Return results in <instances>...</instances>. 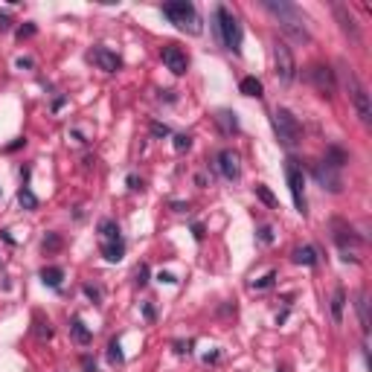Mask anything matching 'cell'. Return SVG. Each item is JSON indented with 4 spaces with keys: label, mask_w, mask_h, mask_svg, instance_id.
<instances>
[{
    "label": "cell",
    "mask_w": 372,
    "mask_h": 372,
    "mask_svg": "<svg viewBox=\"0 0 372 372\" xmlns=\"http://www.w3.org/2000/svg\"><path fill=\"white\" fill-rule=\"evenodd\" d=\"M273 18L279 21V26H282V32H288L294 41H308L311 35H308V26H305V15H302L294 3H282V0H265L262 3Z\"/></svg>",
    "instance_id": "6da1fadb"
},
{
    "label": "cell",
    "mask_w": 372,
    "mask_h": 372,
    "mask_svg": "<svg viewBox=\"0 0 372 372\" xmlns=\"http://www.w3.org/2000/svg\"><path fill=\"white\" fill-rule=\"evenodd\" d=\"M163 18H169V23H174L180 32H189V35H201V15L198 9L189 3V0H174V3H163L160 6Z\"/></svg>",
    "instance_id": "7a4b0ae2"
},
{
    "label": "cell",
    "mask_w": 372,
    "mask_h": 372,
    "mask_svg": "<svg viewBox=\"0 0 372 372\" xmlns=\"http://www.w3.org/2000/svg\"><path fill=\"white\" fill-rule=\"evenodd\" d=\"M212 21H215V35L221 38V44L227 46L230 53L242 56V23L236 21V15L227 6H215Z\"/></svg>",
    "instance_id": "3957f363"
},
{
    "label": "cell",
    "mask_w": 372,
    "mask_h": 372,
    "mask_svg": "<svg viewBox=\"0 0 372 372\" xmlns=\"http://www.w3.org/2000/svg\"><path fill=\"white\" fill-rule=\"evenodd\" d=\"M270 125H273L276 140L285 146V149H297V146L302 143V125L288 108H276L273 116H270Z\"/></svg>",
    "instance_id": "277c9868"
},
{
    "label": "cell",
    "mask_w": 372,
    "mask_h": 372,
    "mask_svg": "<svg viewBox=\"0 0 372 372\" xmlns=\"http://www.w3.org/2000/svg\"><path fill=\"white\" fill-rule=\"evenodd\" d=\"M343 84H346L349 99H352L355 111H358V119L363 122V125H369L372 122V96H369V90L363 87V81L355 76V70L352 67H343Z\"/></svg>",
    "instance_id": "5b68a950"
},
{
    "label": "cell",
    "mask_w": 372,
    "mask_h": 372,
    "mask_svg": "<svg viewBox=\"0 0 372 372\" xmlns=\"http://www.w3.org/2000/svg\"><path fill=\"white\" fill-rule=\"evenodd\" d=\"M270 53H273V73L282 84H291L297 79V58H294V50H291L282 38H273L270 44Z\"/></svg>",
    "instance_id": "8992f818"
},
{
    "label": "cell",
    "mask_w": 372,
    "mask_h": 372,
    "mask_svg": "<svg viewBox=\"0 0 372 372\" xmlns=\"http://www.w3.org/2000/svg\"><path fill=\"white\" fill-rule=\"evenodd\" d=\"M285 180H288V189H291V198H294V207L300 215H305V174H302V166L300 160L288 157L285 160Z\"/></svg>",
    "instance_id": "52a82bcc"
},
{
    "label": "cell",
    "mask_w": 372,
    "mask_h": 372,
    "mask_svg": "<svg viewBox=\"0 0 372 372\" xmlns=\"http://www.w3.org/2000/svg\"><path fill=\"white\" fill-rule=\"evenodd\" d=\"M308 81H311L317 93L326 96V99H332L337 93V79H335V70L329 67V64H311L308 67Z\"/></svg>",
    "instance_id": "ba28073f"
},
{
    "label": "cell",
    "mask_w": 372,
    "mask_h": 372,
    "mask_svg": "<svg viewBox=\"0 0 372 372\" xmlns=\"http://www.w3.org/2000/svg\"><path fill=\"white\" fill-rule=\"evenodd\" d=\"M314 180L323 186V189H329V192H335V195H340L343 192V177H340V172L337 169H332L329 163H314Z\"/></svg>",
    "instance_id": "9c48e42d"
},
{
    "label": "cell",
    "mask_w": 372,
    "mask_h": 372,
    "mask_svg": "<svg viewBox=\"0 0 372 372\" xmlns=\"http://www.w3.org/2000/svg\"><path fill=\"white\" fill-rule=\"evenodd\" d=\"M215 163H218L221 177H227V180H239V177H242V157H239V151L221 149Z\"/></svg>",
    "instance_id": "30bf717a"
},
{
    "label": "cell",
    "mask_w": 372,
    "mask_h": 372,
    "mask_svg": "<svg viewBox=\"0 0 372 372\" xmlns=\"http://www.w3.org/2000/svg\"><path fill=\"white\" fill-rule=\"evenodd\" d=\"M160 58H163V64L172 70L174 76H183L186 70H189V58H186V53L177 44H166L160 50Z\"/></svg>",
    "instance_id": "8fae6325"
},
{
    "label": "cell",
    "mask_w": 372,
    "mask_h": 372,
    "mask_svg": "<svg viewBox=\"0 0 372 372\" xmlns=\"http://www.w3.org/2000/svg\"><path fill=\"white\" fill-rule=\"evenodd\" d=\"M87 58L99 70H105V73H116V70L122 67V58L116 56L114 50H108V46H93L90 53H87Z\"/></svg>",
    "instance_id": "7c38bea8"
},
{
    "label": "cell",
    "mask_w": 372,
    "mask_h": 372,
    "mask_svg": "<svg viewBox=\"0 0 372 372\" xmlns=\"http://www.w3.org/2000/svg\"><path fill=\"white\" fill-rule=\"evenodd\" d=\"M332 239H335V242L340 244L343 250H346L349 244H352V247H358V244L363 242V236H358V232L352 230V227H349L346 221H340V218H335V221H332Z\"/></svg>",
    "instance_id": "4fadbf2b"
},
{
    "label": "cell",
    "mask_w": 372,
    "mask_h": 372,
    "mask_svg": "<svg viewBox=\"0 0 372 372\" xmlns=\"http://www.w3.org/2000/svg\"><path fill=\"white\" fill-rule=\"evenodd\" d=\"M335 15H337V21H340V29H343L355 44H360L363 38H360V26H358V21H355V15H352L343 3H335Z\"/></svg>",
    "instance_id": "5bb4252c"
},
{
    "label": "cell",
    "mask_w": 372,
    "mask_h": 372,
    "mask_svg": "<svg viewBox=\"0 0 372 372\" xmlns=\"http://www.w3.org/2000/svg\"><path fill=\"white\" fill-rule=\"evenodd\" d=\"M70 335H73V340H76L79 346H87V343L93 340V332L87 329V326H84V320H81L79 314L70 320Z\"/></svg>",
    "instance_id": "9a60e30c"
},
{
    "label": "cell",
    "mask_w": 372,
    "mask_h": 372,
    "mask_svg": "<svg viewBox=\"0 0 372 372\" xmlns=\"http://www.w3.org/2000/svg\"><path fill=\"white\" fill-rule=\"evenodd\" d=\"M291 259H294L297 265H305V267H314L317 262H320V256H317V250H314L311 244H302V247H294V253H291Z\"/></svg>",
    "instance_id": "2e32d148"
},
{
    "label": "cell",
    "mask_w": 372,
    "mask_h": 372,
    "mask_svg": "<svg viewBox=\"0 0 372 372\" xmlns=\"http://www.w3.org/2000/svg\"><path fill=\"white\" fill-rule=\"evenodd\" d=\"M215 122H218V128L227 137L239 134V116H236V111H218V114H215Z\"/></svg>",
    "instance_id": "e0dca14e"
},
{
    "label": "cell",
    "mask_w": 372,
    "mask_h": 372,
    "mask_svg": "<svg viewBox=\"0 0 372 372\" xmlns=\"http://www.w3.org/2000/svg\"><path fill=\"white\" fill-rule=\"evenodd\" d=\"M355 308H358V320H360L363 335H369V297H366V291H360V294H358Z\"/></svg>",
    "instance_id": "ac0fdd59"
},
{
    "label": "cell",
    "mask_w": 372,
    "mask_h": 372,
    "mask_svg": "<svg viewBox=\"0 0 372 372\" xmlns=\"http://www.w3.org/2000/svg\"><path fill=\"white\" fill-rule=\"evenodd\" d=\"M323 163H329L332 169H337V172H340V169L349 163V154L340 149V146H329V149H326V160Z\"/></svg>",
    "instance_id": "d6986e66"
},
{
    "label": "cell",
    "mask_w": 372,
    "mask_h": 372,
    "mask_svg": "<svg viewBox=\"0 0 372 372\" xmlns=\"http://www.w3.org/2000/svg\"><path fill=\"white\" fill-rule=\"evenodd\" d=\"M102 256L108 262H122V256H125V242L119 239V242H102Z\"/></svg>",
    "instance_id": "ffe728a7"
},
{
    "label": "cell",
    "mask_w": 372,
    "mask_h": 372,
    "mask_svg": "<svg viewBox=\"0 0 372 372\" xmlns=\"http://www.w3.org/2000/svg\"><path fill=\"white\" fill-rule=\"evenodd\" d=\"M239 90H242L244 96H253V99H262V96H265V87H262V81L256 79V76H244L242 84H239Z\"/></svg>",
    "instance_id": "44dd1931"
},
{
    "label": "cell",
    "mask_w": 372,
    "mask_h": 372,
    "mask_svg": "<svg viewBox=\"0 0 372 372\" xmlns=\"http://www.w3.org/2000/svg\"><path fill=\"white\" fill-rule=\"evenodd\" d=\"M329 308H332V317H335V323L343 320V308H346V291L343 288H335L332 294V302H329Z\"/></svg>",
    "instance_id": "7402d4cb"
},
{
    "label": "cell",
    "mask_w": 372,
    "mask_h": 372,
    "mask_svg": "<svg viewBox=\"0 0 372 372\" xmlns=\"http://www.w3.org/2000/svg\"><path fill=\"white\" fill-rule=\"evenodd\" d=\"M61 279H64V270L61 267H56V265H50V267H44L41 270V282H44L46 288H61Z\"/></svg>",
    "instance_id": "603a6c76"
},
{
    "label": "cell",
    "mask_w": 372,
    "mask_h": 372,
    "mask_svg": "<svg viewBox=\"0 0 372 372\" xmlns=\"http://www.w3.org/2000/svg\"><path fill=\"white\" fill-rule=\"evenodd\" d=\"M99 236H102V242H119L122 236H119V224L111 218H102L99 221Z\"/></svg>",
    "instance_id": "cb8c5ba5"
},
{
    "label": "cell",
    "mask_w": 372,
    "mask_h": 372,
    "mask_svg": "<svg viewBox=\"0 0 372 372\" xmlns=\"http://www.w3.org/2000/svg\"><path fill=\"white\" fill-rule=\"evenodd\" d=\"M61 247H64V239H61L58 232H46L44 239H41V250H44V253H58Z\"/></svg>",
    "instance_id": "d4e9b609"
},
{
    "label": "cell",
    "mask_w": 372,
    "mask_h": 372,
    "mask_svg": "<svg viewBox=\"0 0 372 372\" xmlns=\"http://www.w3.org/2000/svg\"><path fill=\"white\" fill-rule=\"evenodd\" d=\"M18 204H21L23 209H29V212L38 209V198H35V192L29 186H21V189H18Z\"/></svg>",
    "instance_id": "484cf974"
},
{
    "label": "cell",
    "mask_w": 372,
    "mask_h": 372,
    "mask_svg": "<svg viewBox=\"0 0 372 372\" xmlns=\"http://www.w3.org/2000/svg\"><path fill=\"white\" fill-rule=\"evenodd\" d=\"M108 360L119 366V363H125V355H122V343H119V337H114L111 343H108Z\"/></svg>",
    "instance_id": "4316f807"
},
{
    "label": "cell",
    "mask_w": 372,
    "mask_h": 372,
    "mask_svg": "<svg viewBox=\"0 0 372 372\" xmlns=\"http://www.w3.org/2000/svg\"><path fill=\"white\" fill-rule=\"evenodd\" d=\"M256 198H259L262 204H267V207H270V209H276V207H279L276 195H273V192H270V189H267L265 183H256Z\"/></svg>",
    "instance_id": "83f0119b"
},
{
    "label": "cell",
    "mask_w": 372,
    "mask_h": 372,
    "mask_svg": "<svg viewBox=\"0 0 372 372\" xmlns=\"http://www.w3.org/2000/svg\"><path fill=\"white\" fill-rule=\"evenodd\" d=\"M172 149L177 151V154L189 151V149H192V134H174V137H172Z\"/></svg>",
    "instance_id": "f1b7e54d"
},
{
    "label": "cell",
    "mask_w": 372,
    "mask_h": 372,
    "mask_svg": "<svg viewBox=\"0 0 372 372\" xmlns=\"http://www.w3.org/2000/svg\"><path fill=\"white\" fill-rule=\"evenodd\" d=\"M35 335L41 337V340H50V337H53V326H50V320L35 317Z\"/></svg>",
    "instance_id": "f546056e"
},
{
    "label": "cell",
    "mask_w": 372,
    "mask_h": 372,
    "mask_svg": "<svg viewBox=\"0 0 372 372\" xmlns=\"http://www.w3.org/2000/svg\"><path fill=\"white\" fill-rule=\"evenodd\" d=\"M273 285H276V270H267L262 279H256L253 282L256 291H267V288H273Z\"/></svg>",
    "instance_id": "4dcf8cb0"
},
{
    "label": "cell",
    "mask_w": 372,
    "mask_h": 372,
    "mask_svg": "<svg viewBox=\"0 0 372 372\" xmlns=\"http://www.w3.org/2000/svg\"><path fill=\"white\" fill-rule=\"evenodd\" d=\"M134 276H137V285L143 288V285H149V265L146 262H140L137 270H134Z\"/></svg>",
    "instance_id": "1f68e13d"
},
{
    "label": "cell",
    "mask_w": 372,
    "mask_h": 372,
    "mask_svg": "<svg viewBox=\"0 0 372 372\" xmlns=\"http://www.w3.org/2000/svg\"><path fill=\"white\" fill-rule=\"evenodd\" d=\"M256 239H259L262 244H273V227L262 224V227H259V232H256Z\"/></svg>",
    "instance_id": "d6a6232c"
},
{
    "label": "cell",
    "mask_w": 372,
    "mask_h": 372,
    "mask_svg": "<svg viewBox=\"0 0 372 372\" xmlns=\"http://www.w3.org/2000/svg\"><path fill=\"white\" fill-rule=\"evenodd\" d=\"M169 134H172V131H169V125H166V122H151V137H169Z\"/></svg>",
    "instance_id": "836d02e7"
},
{
    "label": "cell",
    "mask_w": 372,
    "mask_h": 372,
    "mask_svg": "<svg viewBox=\"0 0 372 372\" xmlns=\"http://www.w3.org/2000/svg\"><path fill=\"white\" fill-rule=\"evenodd\" d=\"M172 346H174V352H177V355H189L195 343H192V340H174Z\"/></svg>",
    "instance_id": "e575fe53"
},
{
    "label": "cell",
    "mask_w": 372,
    "mask_h": 372,
    "mask_svg": "<svg viewBox=\"0 0 372 372\" xmlns=\"http://www.w3.org/2000/svg\"><path fill=\"white\" fill-rule=\"evenodd\" d=\"M38 32V26H35V23H23V26H18V38H32V35Z\"/></svg>",
    "instance_id": "d590c367"
},
{
    "label": "cell",
    "mask_w": 372,
    "mask_h": 372,
    "mask_svg": "<svg viewBox=\"0 0 372 372\" xmlns=\"http://www.w3.org/2000/svg\"><path fill=\"white\" fill-rule=\"evenodd\" d=\"M125 183H128V189H131V192H143V180H140L137 174H128Z\"/></svg>",
    "instance_id": "8d00e7d4"
},
{
    "label": "cell",
    "mask_w": 372,
    "mask_h": 372,
    "mask_svg": "<svg viewBox=\"0 0 372 372\" xmlns=\"http://www.w3.org/2000/svg\"><path fill=\"white\" fill-rule=\"evenodd\" d=\"M157 282H163V285H177V276L169 273V270H160V273H157Z\"/></svg>",
    "instance_id": "74e56055"
},
{
    "label": "cell",
    "mask_w": 372,
    "mask_h": 372,
    "mask_svg": "<svg viewBox=\"0 0 372 372\" xmlns=\"http://www.w3.org/2000/svg\"><path fill=\"white\" fill-rule=\"evenodd\" d=\"M84 297H90L93 302H99L102 300V291L96 288V285H84Z\"/></svg>",
    "instance_id": "f35d334b"
},
{
    "label": "cell",
    "mask_w": 372,
    "mask_h": 372,
    "mask_svg": "<svg viewBox=\"0 0 372 372\" xmlns=\"http://www.w3.org/2000/svg\"><path fill=\"white\" fill-rule=\"evenodd\" d=\"M81 369H84V372H96V358H90V355H81Z\"/></svg>",
    "instance_id": "ab89813d"
},
{
    "label": "cell",
    "mask_w": 372,
    "mask_h": 372,
    "mask_svg": "<svg viewBox=\"0 0 372 372\" xmlns=\"http://www.w3.org/2000/svg\"><path fill=\"white\" fill-rule=\"evenodd\" d=\"M15 67H18V70H32L35 61H32V58H26V56H21L18 61H15Z\"/></svg>",
    "instance_id": "60d3db41"
},
{
    "label": "cell",
    "mask_w": 372,
    "mask_h": 372,
    "mask_svg": "<svg viewBox=\"0 0 372 372\" xmlns=\"http://www.w3.org/2000/svg\"><path fill=\"white\" fill-rule=\"evenodd\" d=\"M23 146H26V140H23V137H18V140H15V143H9V146H6V149H3V151H6V154H12V151L23 149Z\"/></svg>",
    "instance_id": "b9f144b4"
},
{
    "label": "cell",
    "mask_w": 372,
    "mask_h": 372,
    "mask_svg": "<svg viewBox=\"0 0 372 372\" xmlns=\"http://www.w3.org/2000/svg\"><path fill=\"white\" fill-rule=\"evenodd\" d=\"M12 26V18H9V12H0V32H6Z\"/></svg>",
    "instance_id": "7bdbcfd3"
},
{
    "label": "cell",
    "mask_w": 372,
    "mask_h": 372,
    "mask_svg": "<svg viewBox=\"0 0 372 372\" xmlns=\"http://www.w3.org/2000/svg\"><path fill=\"white\" fill-rule=\"evenodd\" d=\"M192 236H195V242H204V224H192Z\"/></svg>",
    "instance_id": "ee69618b"
},
{
    "label": "cell",
    "mask_w": 372,
    "mask_h": 372,
    "mask_svg": "<svg viewBox=\"0 0 372 372\" xmlns=\"http://www.w3.org/2000/svg\"><path fill=\"white\" fill-rule=\"evenodd\" d=\"M169 207H172V212H186V209H189V204H186V201H172Z\"/></svg>",
    "instance_id": "f6af8a7d"
},
{
    "label": "cell",
    "mask_w": 372,
    "mask_h": 372,
    "mask_svg": "<svg viewBox=\"0 0 372 372\" xmlns=\"http://www.w3.org/2000/svg\"><path fill=\"white\" fill-rule=\"evenodd\" d=\"M143 317H146V320H154V308H151V302H143Z\"/></svg>",
    "instance_id": "bcb514c9"
},
{
    "label": "cell",
    "mask_w": 372,
    "mask_h": 372,
    "mask_svg": "<svg viewBox=\"0 0 372 372\" xmlns=\"http://www.w3.org/2000/svg\"><path fill=\"white\" fill-rule=\"evenodd\" d=\"M29 174H32V169H29V166H23V169H21V180H23V186H26V180H29Z\"/></svg>",
    "instance_id": "7dc6e473"
},
{
    "label": "cell",
    "mask_w": 372,
    "mask_h": 372,
    "mask_svg": "<svg viewBox=\"0 0 372 372\" xmlns=\"http://www.w3.org/2000/svg\"><path fill=\"white\" fill-rule=\"evenodd\" d=\"M160 99H169V102H174L177 96H174V90H163V93H160Z\"/></svg>",
    "instance_id": "c3c4849f"
},
{
    "label": "cell",
    "mask_w": 372,
    "mask_h": 372,
    "mask_svg": "<svg viewBox=\"0 0 372 372\" xmlns=\"http://www.w3.org/2000/svg\"><path fill=\"white\" fill-rule=\"evenodd\" d=\"M218 358H221L218 352H212V355H207V358H204V363H215V360H218Z\"/></svg>",
    "instance_id": "681fc988"
},
{
    "label": "cell",
    "mask_w": 372,
    "mask_h": 372,
    "mask_svg": "<svg viewBox=\"0 0 372 372\" xmlns=\"http://www.w3.org/2000/svg\"><path fill=\"white\" fill-rule=\"evenodd\" d=\"M276 372H282V369H276Z\"/></svg>",
    "instance_id": "f907efd6"
},
{
    "label": "cell",
    "mask_w": 372,
    "mask_h": 372,
    "mask_svg": "<svg viewBox=\"0 0 372 372\" xmlns=\"http://www.w3.org/2000/svg\"><path fill=\"white\" fill-rule=\"evenodd\" d=\"M0 265H3V262H0Z\"/></svg>",
    "instance_id": "816d5d0a"
}]
</instances>
